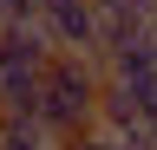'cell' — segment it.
Here are the masks:
<instances>
[{
    "mask_svg": "<svg viewBox=\"0 0 157 150\" xmlns=\"http://www.w3.org/2000/svg\"><path fill=\"white\" fill-rule=\"evenodd\" d=\"M151 26H157V0H151Z\"/></svg>",
    "mask_w": 157,
    "mask_h": 150,
    "instance_id": "obj_4",
    "label": "cell"
},
{
    "mask_svg": "<svg viewBox=\"0 0 157 150\" xmlns=\"http://www.w3.org/2000/svg\"><path fill=\"white\" fill-rule=\"evenodd\" d=\"M98 85H105V59L98 52H72V46L52 52L46 91H39V124H46L52 144L85 130V124H98Z\"/></svg>",
    "mask_w": 157,
    "mask_h": 150,
    "instance_id": "obj_1",
    "label": "cell"
},
{
    "mask_svg": "<svg viewBox=\"0 0 157 150\" xmlns=\"http://www.w3.org/2000/svg\"><path fill=\"white\" fill-rule=\"evenodd\" d=\"M39 0H0V20H33Z\"/></svg>",
    "mask_w": 157,
    "mask_h": 150,
    "instance_id": "obj_3",
    "label": "cell"
},
{
    "mask_svg": "<svg viewBox=\"0 0 157 150\" xmlns=\"http://www.w3.org/2000/svg\"><path fill=\"white\" fill-rule=\"evenodd\" d=\"M111 150H131V144H118V137H111Z\"/></svg>",
    "mask_w": 157,
    "mask_h": 150,
    "instance_id": "obj_5",
    "label": "cell"
},
{
    "mask_svg": "<svg viewBox=\"0 0 157 150\" xmlns=\"http://www.w3.org/2000/svg\"><path fill=\"white\" fill-rule=\"evenodd\" d=\"M39 26H46L52 46L98 52V7L92 0H39Z\"/></svg>",
    "mask_w": 157,
    "mask_h": 150,
    "instance_id": "obj_2",
    "label": "cell"
}]
</instances>
